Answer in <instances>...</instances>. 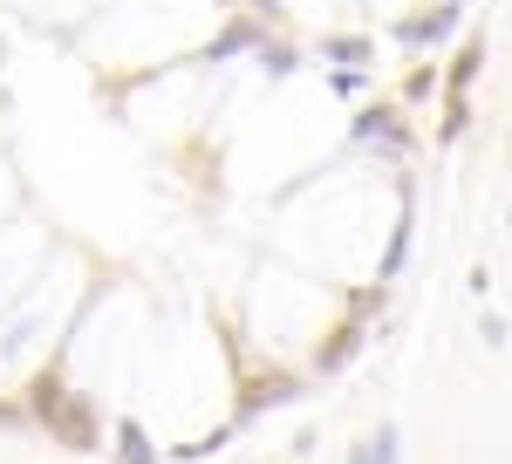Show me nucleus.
Returning a JSON list of instances; mask_svg holds the SVG:
<instances>
[{
	"label": "nucleus",
	"instance_id": "f257e3e1",
	"mask_svg": "<svg viewBox=\"0 0 512 464\" xmlns=\"http://www.w3.org/2000/svg\"><path fill=\"white\" fill-rule=\"evenodd\" d=\"M35 417L55 430V437H69V444H89V437H96V424H89V396H62V389L41 383L35 389Z\"/></svg>",
	"mask_w": 512,
	"mask_h": 464
},
{
	"label": "nucleus",
	"instance_id": "7ed1b4c3",
	"mask_svg": "<svg viewBox=\"0 0 512 464\" xmlns=\"http://www.w3.org/2000/svg\"><path fill=\"white\" fill-rule=\"evenodd\" d=\"M451 28H458V7H437L431 21H410L403 35H410V41H437V35H451Z\"/></svg>",
	"mask_w": 512,
	"mask_h": 464
},
{
	"label": "nucleus",
	"instance_id": "39448f33",
	"mask_svg": "<svg viewBox=\"0 0 512 464\" xmlns=\"http://www.w3.org/2000/svg\"><path fill=\"white\" fill-rule=\"evenodd\" d=\"M123 458H130V464H151V458H158V451L144 444V430H137V424H123Z\"/></svg>",
	"mask_w": 512,
	"mask_h": 464
},
{
	"label": "nucleus",
	"instance_id": "f03ea898",
	"mask_svg": "<svg viewBox=\"0 0 512 464\" xmlns=\"http://www.w3.org/2000/svg\"><path fill=\"white\" fill-rule=\"evenodd\" d=\"M355 464H396V424H383L362 451H355Z\"/></svg>",
	"mask_w": 512,
	"mask_h": 464
},
{
	"label": "nucleus",
	"instance_id": "423d86ee",
	"mask_svg": "<svg viewBox=\"0 0 512 464\" xmlns=\"http://www.w3.org/2000/svg\"><path fill=\"white\" fill-rule=\"evenodd\" d=\"M478 62H485V48H478V41H472V48H465V55H458V69H451V82H458V89H465V82L478 76Z\"/></svg>",
	"mask_w": 512,
	"mask_h": 464
},
{
	"label": "nucleus",
	"instance_id": "20e7f679",
	"mask_svg": "<svg viewBox=\"0 0 512 464\" xmlns=\"http://www.w3.org/2000/svg\"><path fill=\"white\" fill-rule=\"evenodd\" d=\"M274 403H294V383H287V376H274V383H260L246 396V410H274Z\"/></svg>",
	"mask_w": 512,
	"mask_h": 464
}]
</instances>
